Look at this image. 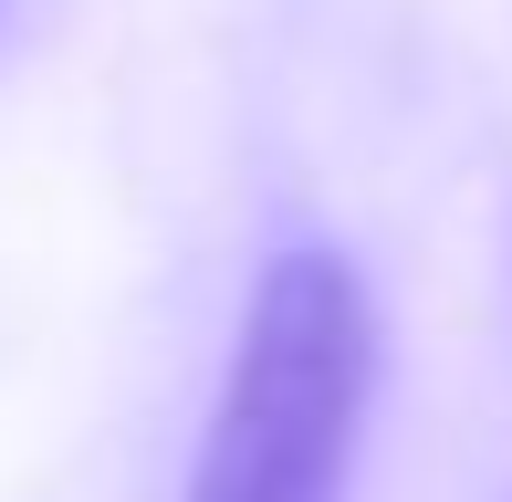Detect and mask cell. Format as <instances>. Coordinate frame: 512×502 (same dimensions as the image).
Masks as SVG:
<instances>
[{
    "label": "cell",
    "instance_id": "obj_1",
    "mask_svg": "<svg viewBox=\"0 0 512 502\" xmlns=\"http://www.w3.org/2000/svg\"><path fill=\"white\" fill-rule=\"evenodd\" d=\"M377 398V304L335 241H283L251 272L189 502H345L356 429Z\"/></svg>",
    "mask_w": 512,
    "mask_h": 502
}]
</instances>
